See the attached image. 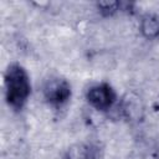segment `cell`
<instances>
[{
    "label": "cell",
    "instance_id": "1",
    "mask_svg": "<svg viewBox=\"0 0 159 159\" xmlns=\"http://www.w3.org/2000/svg\"><path fill=\"white\" fill-rule=\"evenodd\" d=\"M4 88L7 106L14 111H21L31 93L30 77L21 65L11 63L7 66L4 75Z\"/></svg>",
    "mask_w": 159,
    "mask_h": 159
},
{
    "label": "cell",
    "instance_id": "2",
    "mask_svg": "<svg viewBox=\"0 0 159 159\" xmlns=\"http://www.w3.org/2000/svg\"><path fill=\"white\" fill-rule=\"evenodd\" d=\"M86 99L88 104L94 109L101 112H107L114 106L117 101V94L111 84L102 82L93 84L87 89Z\"/></svg>",
    "mask_w": 159,
    "mask_h": 159
},
{
    "label": "cell",
    "instance_id": "3",
    "mask_svg": "<svg viewBox=\"0 0 159 159\" xmlns=\"http://www.w3.org/2000/svg\"><path fill=\"white\" fill-rule=\"evenodd\" d=\"M42 94L50 106L61 107L71 98V86L65 78L51 77L45 82L42 87Z\"/></svg>",
    "mask_w": 159,
    "mask_h": 159
},
{
    "label": "cell",
    "instance_id": "4",
    "mask_svg": "<svg viewBox=\"0 0 159 159\" xmlns=\"http://www.w3.org/2000/svg\"><path fill=\"white\" fill-rule=\"evenodd\" d=\"M63 159H102L101 149L91 143H81L71 147Z\"/></svg>",
    "mask_w": 159,
    "mask_h": 159
},
{
    "label": "cell",
    "instance_id": "5",
    "mask_svg": "<svg viewBox=\"0 0 159 159\" xmlns=\"http://www.w3.org/2000/svg\"><path fill=\"white\" fill-rule=\"evenodd\" d=\"M140 32L149 40L157 39L159 36V17L152 14L143 16L140 21Z\"/></svg>",
    "mask_w": 159,
    "mask_h": 159
},
{
    "label": "cell",
    "instance_id": "6",
    "mask_svg": "<svg viewBox=\"0 0 159 159\" xmlns=\"http://www.w3.org/2000/svg\"><path fill=\"white\" fill-rule=\"evenodd\" d=\"M118 6H119L118 2H99V4H98L99 10H101L102 12L107 14V15L114 12V11L118 9Z\"/></svg>",
    "mask_w": 159,
    "mask_h": 159
}]
</instances>
